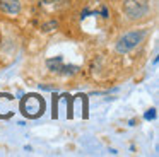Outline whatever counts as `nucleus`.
I'll return each instance as SVG.
<instances>
[{"mask_svg":"<svg viewBox=\"0 0 159 157\" xmlns=\"http://www.w3.org/2000/svg\"><path fill=\"white\" fill-rule=\"evenodd\" d=\"M121 10L132 20L142 19L149 12V0H125Z\"/></svg>","mask_w":159,"mask_h":157,"instance_id":"1","label":"nucleus"},{"mask_svg":"<svg viewBox=\"0 0 159 157\" xmlns=\"http://www.w3.org/2000/svg\"><path fill=\"white\" fill-rule=\"evenodd\" d=\"M21 108H22V113H24L28 118H38V116L43 114V111H45V101H43V97H39V96L29 94L22 99Z\"/></svg>","mask_w":159,"mask_h":157,"instance_id":"2","label":"nucleus"},{"mask_svg":"<svg viewBox=\"0 0 159 157\" xmlns=\"http://www.w3.org/2000/svg\"><path fill=\"white\" fill-rule=\"evenodd\" d=\"M145 38L144 31H130V33L123 34L116 43V51L118 53H127V51L137 48L142 43V39Z\"/></svg>","mask_w":159,"mask_h":157,"instance_id":"3","label":"nucleus"},{"mask_svg":"<svg viewBox=\"0 0 159 157\" xmlns=\"http://www.w3.org/2000/svg\"><path fill=\"white\" fill-rule=\"evenodd\" d=\"M0 10L11 16H17L21 12V2L19 0H0Z\"/></svg>","mask_w":159,"mask_h":157,"instance_id":"4","label":"nucleus"},{"mask_svg":"<svg viewBox=\"0 0 159 157\" xmlns=\"http://www.w3.org/2000/svg\"><path fill=\"white\" fill-rule=\"evenodd\" d=\"M46 67H48L52 72H57V74H62V68H63V58H62V56L50 58V60L46 61Z\"/></svg>","mask_w":159,"mask_h":157,"instance_id":"5","label":"nucleus"},{"mask_svg":"<svg viewBox=\"0 0 159 157\" xmlns=\"http://www.w3.org/2000/svg\"><path fill=\"white\" fill-rule=\"evenodd\" d=\"M53 27H58V22H57V20H52V22H46L45 26H43V31H52Z\"/></svg>","mask_w":159,"mask_h":157,"instance_id":"6","label":"nucleus"},{"mask_svg":"<svg viewBox=\"0 0 159 157\" xmlns=\"http://www.w3.org/2000/svg\"><path fill=\"white\" fill-rule=\"evenodd\" d=\"M144 118L145 119H154L156 118V109H149V111L144 114Z\"/></svg>","mask_w":159,"mask_h":157,"instance_id":"7","label":"nucleus"},{"mask_svg":"<svg viewBox=\"0 0 159 157\" xmlns=\"http://www.w3.org/2000/svg\"><path fill=\"white\" fill-rule=\"evenodd\" d=\"M101 14H103V17H108V9H106V7L101 9Z\"/></svg>","mask_w":159,"mask_h":157,"instance_id":"8","label":"nucleus"}]
</instances>
